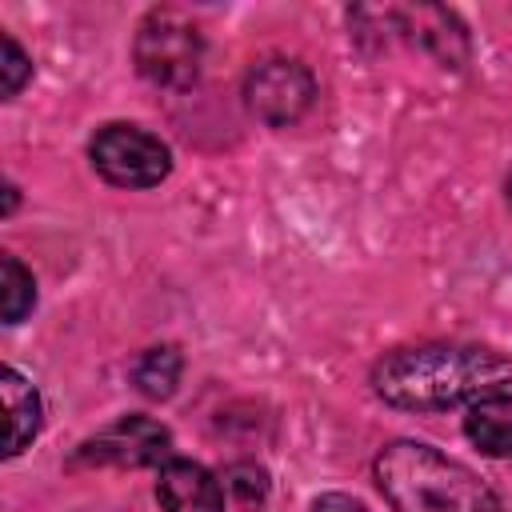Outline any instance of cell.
<instances>
[{
    "label": "cell",
    "mask_w": 512,
    "mask_h": 512,
    "mask_svg": "<svg viewBox=\"0 0 512 512\" xmlns=\"http://www.w3.org/2000/svg\"><path fill=\"white\" fill-rule=\"evenodd\" d=\"M512 384V360L480 344H420L384 356L372 368V388L384 404L408 412H440L476 404Z\"/></svg>",
    "instance_id": "cell-1"
},
{
    "label": "cell",
    "mask_w": 512,
    "mask_h": 512,
    "mask_svg": "<svg viewBox=\"0 0 512 512\" xmlns=\"http://www.w3.org/2000/svg\"><path fill=\"white\" fill-rule=\"evenodd\" d=\"M172 452V432L152 420V416H124L84 440L72 456V464H92V468H152L168 464Z\"/></svg>",
    "instance_id": "cell-6"
},
{
    "label": "cell",
    "mask_w": 512,
    "mask_h": 512,
    "mask_svg": "<svg viewBox=\"0 0 512 512\" xmlns=\"http://www.w3.org/2000/svg\"><path fill=\"white\" fill-rule=\"evenodd\" d=\"M180 368H184V360H180L176 348H168V344L164 348H148L140 356V364H136V388L144 396H152V400H164L180 384Z\"/></svg>",
    "instance_id": "cell-11"
},
{
    "label": "cell",
    "mask_w": 512,
    "mask_h": 512,
    "mask_svg": "<svg viewBox=\"0 0 512 512\" xmlns=\"http://www.w3.org/2000/svg\"><path fill=\"white\" fill-rule=\"evenodd\" d=\"M392 16H396L400 28H404L420 48H428L440 64L460 68V64L468 60V36H464V28H460V20H456L452 12L432 8V4H420V8H400V12H392Z\"/></svg>",
    "instance_id": "cell-8"
},
{
    "label": "cell",
    "mask_w": 512,
    "mask_h": 512,
    "mask_svg": "<svg viewBox=\"0 0 512 512\" xmlns=\"http://www.w3.org/2000/svg\"><path fill=\"white\" fill-rule=\"evenodd\" d=\"M376 484L396 512H500L472 468L420 440L388 444L376 456Z\"/></svg>",
    "instance_id": "cell-2"
},
{
    "label": "cell",
    "mask_w": 512,
    "mask_h": 512,
    "mask_svg": "<svg viewBox=\"0 0 512 512\" xmlns=\"http://www.w3.org/2000/svg\"><path fill=\"white\" fill-rule=\"evenodd\" d=\"M132 56H136V68L144 80H152L160 88H188L200 76L204 44H200V32L192 20H184L172 8H156L136 28Z\"/></svg>",
    "instance_id": "cell-3"
},
{
    "label": "cell",
    "mask_w": 512,
    "mask_h": 512,
    "mask_svg": "<svg viewBox=\"0 0 512 512\" xmlns=\"http://www.w3.org/2000/svg\"><path fill=\"white\" fill-rule=\"evenodd\" d=\"M0 396H4V412H8L4 456H20L36 440V432H40V396H36V388L16 368L0 372Z\"/></svg>",
    "instance_id": "cell-9"
},
{
    "label": "cell",
    "mask_w": 512,
    "mask_h": 512,
    "mask_svg": "<svg viewBox=\"0 0 512 512\" xmlns=\"http://www.w3.org/2000/svg\"><path fill=\"white\" fill-rule=\"evenodd\" d=\"M312 512H364V504L352 500V496H344V492H328V496H320L312 504Z\"/></svg>",
    "instance_id": "cell-15"
},
{
    "label": "cell",
    "mask_w": 512,
    "mask_h": 512,
    "mask_svg": "<svg viewBox=\"0 0 512 512\" xmlns=\"http://www.w3.org/2000/svg\"><path fill=\"white\" fill-rule=\"evenodd\" d=\"M92 164L116 188H152L172 172V152L136 124H108L92 136Z\"/></svg>",
    "instance_id": "cell-4"
},
{
    "label": "cell",
    "mask_w": 512,
    "mask_h": 512,
    "mask_svg": "<svg viewBox=\"0 0 512 512\" xmlns=\"http://www.w3.org/2000/svg\"><path fill=\"white\" fill-rule=\"evenodd\" d=\"M0 68H4V96L12 100L24 88V80L32 76V60L24 56V48L12 36H4V60H0Z\"/></svg>",
    "instance_id": "cell-14"
},
{
    "label": "cell",
    "mask_w": 512,
    "mask_h": 512,
    "mask_svg": "<svg viewBox=\"0 0 512 512\" xmlns=\"http://www.w3.org/2000/svg\"><path fill=\"white\" fill-rule=\"evenodd\" d=\"M508 196H512V176H508Z\"/></svg>",
    "instance_id": "cell-16"
},
{
    "label": "cell",
    "mask_w": 512,
    "mask_h": 512,
    "mask_svg": "<svg viewBox=\"0 0 512 512\" xmlns=\"http://www.w3.org/2000/svg\"><path fill=\"white\" fill-rule=\"evenodd\" d=\"M224 484L240 504H260L268 496V472L260 464H232L224 472Z\"/></svg>",
    "instance_id": "cell-13"
},
{
    "label": "cell",
    "mask_w": 512,
    "mask_h": 512,
    "mask_svg": "<svg viewBox=\"0 0 512 512\" xmlns=\"http://www.w3.org/2000/svg\"><path fill=\"white\" fill-rule=\"evenodd\" d=\"M312 96H316L312 72L300 60H288V56L260 60L248 72V80H244V104H248V112L256 120L272 124V128L296 124L308 112Z\"/></svg>",
    "instance_id": "cell-5"
},
{
    "label": "cell",
    "mask_w": 512,
    "mask_h": 512,
    "mask_svg": "<svg viewBox=\"0 0 512 512\" xmlns=\"http://www.w3.org/2000/svg\"><path fill=\"white\" fill-rule=\"evenodd\" d=\"M0 288H4V324H20L32 312V304H36V280H32V272L16 256H4Z\"/></svg>",
    "instance_id": "cell-12"
},
{
    "label": "cell",
    "mask_w": 512,
    "mask_h": 512,
    "mask_svg": "<svg viewBox=\"0 0 512 512\" xmlns=\"http://www.w3.org/2000/svg\"><path fill=\"white\" fill-rule=\"evenodd\" d=\"M464 436L484 456H512V392H492L468 404Z\"/></svg>",
    "instance_id": "cell-10"
},
{
    "label": "cell",
    "mask_w": 512,
    "mask_h": 512,
    "mask_svg": "<svg viewBox=\"0 0 512 512\" xmlns=\"http://www.w3.org/2000/svg\"><path fill=\"white\" fill-rule=\"evenodd\" d=\"M156 496L164 512H224L220 480L196 460H168L160 464Z\"/></svg>",
    "instance_id": "cell-7"
}]
</instances>
